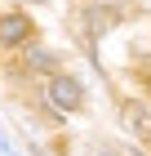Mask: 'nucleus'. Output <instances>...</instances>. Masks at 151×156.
I'll list each match as a JSON object with an SVG mask.
<instances>
[{
	"instance_id": "6",
	"label": "nucleus",
	"mask_w": 151,
	"mask_h": 156,
	"mask_svg": "<svg viewBox=\"0 0 151 156\" xmlns=\"http://www.w3.org/2000/svg\"><path fill=\"white\" fill-rule=\"evenodd\" d=\"M111 156H142V152H133V147H116Z\"/></svg>"
},
{
	"instance_id": "4",
	"label": "nucleus",
	"mask_w": 151,
	"mask_h": 156,
	"mask_svg": "<svg viewBox=\"0 0 151 156\" xmlns=\"http://www.w3.org/2000/svg\"><path fill=\"white\" fill-rule=\"evenodd\" d=\"M0 156H22L18 147H13V138H9V134H0Z\"/></svg>"
},
{
	"instance_id": "2",
	"label": "nucleus",
	"mask_w": 151,
	"mask_h": 156,
	"mask_svg": "<svg viewBox=\"0 0 151 156\" xmlns=\"http://www.w3.org/2000/svg\"><path fill=\"white\" fill-rule=\"evenodd\" d=\"M31 36V18L27 13H5L0 18V45H22Z\"/></svg>"
},
{
	"instance_id": "1",
	"label": "nucleus",
	"mask_w": 151,
	"mask_h": 156,
	"mask_svg": "<svg viewBox=\"0 0 151 156\" xmlns=\"http://www.w3.org/2000/svg\"><path fill=\"white\" fill-rule=\"evenodd\" d=\"M49 103L58 112H80V103H84V89H80V80H71V76H49Z\"/></svg>"
},
{
	"instance_id": "5",
	"label": "nucleus",
	"mask_w": 151,
	"mask_h": 156,
	"mask_svg": "<svg viewBox=\"0 0 151 156\" xmlns=\"http://www.w3.org/2000/svg\"><path fill=\"white\" fill-rule=\"evenodd\" d=\"M31 67H53V58H49V54H40V49H36V54H31Z\"/></svg>"
},
{
	"instance_id": "3",
	"label": "nucleus",
	"mask_w": 151,
	"mask_h": 156,
	"mask_svg": "<svg viewBox=\"0 0 151 156\" xmlns=\"http://www.w3.org/2000/svg\"><path fill=\"white\" fill-rule=\"evenodd\" d=\"M120 120H125L138 138H151V107L147 103H125V107H120Z\"/></svg>"
}]
</instances>
